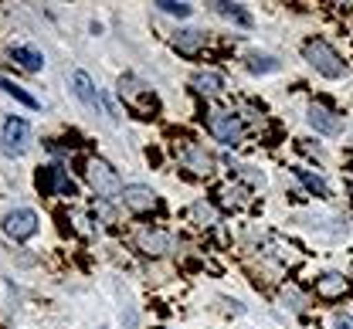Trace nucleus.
I'll list each match as a JSON object with an SVG mask.
<instances>
[{
    "label": "nucleus",
    "instance_id": "nucleus-12",
    "mask_svg": "<svg viewBox=\"0 0 353 329\" xmlns=\"http://www.w3.org/2000/svg\"><path fill=\"white\" fill-rule=\"evenodd\" d=\"M204 31H194V28H187V31H176L174 34V51L176 54H183V58H197L201 51H204Z\"/></svg>",
    "mask_w": 353,
    "mask_h": 329
},
{
    "label": "nucleus",
    "instance_id": "nucleus-10",
    "mask_svg": "<svg viewBox=\"0 0 353 329\" xmlns=\"http://www.w3.org/2000/svg\"><path fill=\"white\" fill-rule=\"evenodd\" d=\"M136 248L143 251V255H167L170 251V235L167 231H157V228H139L136 231Z\"/></svg>",
    "mask_w": 353,
    "mask_h": 329
},
{
    "label": "nucleus",
    "instance_id": "nucleus-24",
    "mask_svg": "<svg viewBox=\"0 0 353 329\" xmlns=\"http://www.w3.org/2000/svg\"><path fill=\"white\" fill-rule=\"evenodd\" d=\"M333 329H353V316L350 312H336L333 316Z\"/></svg>",
    "mask_w": 353,
    "mask_h": 329
},
{
    "label": "nucleus",
    "instance_id": "nucleus-4",
    "mask_svg": "<svg viewBox=\"0 0 353 329\" xmlns=\"http://www.w3.org/2000/svg\"><path fill=\"white\" fill-rule=\"evenodd\" d=\"M38 231V214L31 207H14L7 217H3V235L14 237V241H28Z\"/></svg>",
    "mask_w": 353,
    "mask_h": 329
},
{
    "label": "nucleus",
    "instance_id": "nucleus-22",
    "mask_svg": "<svg viewBox=\"0 0 353 329\" xmlns=\"http://www.w3.org/2000/svg\"><path fill=\"white\" fill-rule=\"evenodd\" d=\"M0 89H3V92H7V95H14V98H17L21 105H28V109H38V98H34V95H28V92H24V89H21V85H14V82H7L3 75H0Z\"/></svg>",
    "mask_w": 353,
    "mask_h": 329
},
{
    "label": "nucleus",
    "instance_id": "nucleus-21",
    "mask_svg": "<svg viewBox=\"0 0 353 329\" xmlns=\"http://www.w3.org/2000/svg\"><path fill=\"white\" fill-rule=\"evenodd\" d=\"M153 7H157V10H163V14H170V17H180V21L194 14V7H190V3H183V0H180V3H176V0H157Z\"/></svg>",
    "mask_w": 353,
    "mask_h": 329
},
{
    "label": "nucleus",
    "instance_id": "nucleus-15",
    "mask_svg": "<svg viewBox=\"0 0 353 329\" xmlns=\"http://www.w3.org/2000/svg\"><path fill=\"white\" fill-rule=\"evenodd\" d=\"M150 95V89L139 82V78H132V75H123L119 78V98H126L130 105H136V109H143V98ZM153 98V95H150Z\"/></svg>",
    "mask_w": 353,
    "mask_h": 329
},
{
    "label": "nucleus",
    "instance_id": "nucleus-9",
    "mask_svg": "<svg viewBox=\"0 0 353 329\" xmlns=\"http://www.w3.org/2000/svg\"><path fill=\"white\" fill-rule=\"evenodd\" d=\"M123 204L130 207L132 214H150V211H160V197L157 190L143 187V184H132L123 190Z\"/></svg>",
    "mask_w": 353,
    "mask_h": 329
},
{
    "label": "nucleus",
    "instance_id": "nucleus-1",
    "mask_svg": "<svg viewBox=\"0 0 353 329\" xmlns=\"http://www.w3.org/2000/svg\"><path fill=\"white\" fill-rule=\"evenodd\" d=\"M303 58L323 75V78H343L347 75V61L336 54V47L326 45L323 38H309L303 45Z\"/></svg>",
    "mask_w": 353,
    "mask_h": 329
},
{
    "label": "nucleus",
    "instance_id": "nucleus-11",
    "mask_svg": "<svg viewBox=\"0 0 353 329\" xmlns=\"http://www.w3.org/2000/svg\"><path fill=\"white\" fill-rule=\"evenodd\" d=\"M183 163H187V170H194L197 177H208V173H214V156L204 149V146H197V142H183Z\"/></svg>",
    "mask_w": 353,
    "mask_h": 329
},
{
    "label": "nucleus",
    "instance_id": "nucleus-16",
    "mask_svg": "<svg viewBox=\"0 0 353 329\" xmlns=\"http://www.w3.org/2000/svg\"><path fill=\"white\" fill-rule=\"evenodd\" d=\"M10 58L24 68V72H41L44 68V54L38 47H28V45H14L10 47Z\"/></svg>",
    "mask_w": 353,
    "mask_h": 329
},
{
    "label": "nucleus",
    "instance_id": "nucleus-5",
    "mask_svg": "<svg viewBox=\"0 0 353 329\" xmlns=\"http://www.w3.org/2000/svg\"><path fill=\"white\" fill-rule=\"evenodd\" d=\"M38 190L48 193V197H51V193H58V197H79L75 180L65 177L61 167H41V170H38Z\"/></svg>",
    "mask_w": 353,
    "mask_h": 329
},
{
    "label": "nucleus",
    "instance_id": "nucleus-17",
    "mask_svg": "<svg viewBox=\"0 0 353 329\" xmlns=\"http://www.w3.org/2000/svg\"><path fill=\"white\" fill-rule=\"evenodd\" d=\"M214 10H218L221 17H228V21L241 24V28H252V14H248L241 3H228V0H218V3H214Z\"/></svg>",
    "mask_w": 353,
    "mask_h": 329
},
{
    "label": "nucleus",
    "instance_id": "nucleus-8",
    "mask_svg": "<svg viewBox=\"0 0 353 329\" xmlns=\"http://www.w3.org/2000/svg\"><path fill=\"white\" fill-rule=\"evenodd\" d=\"M350 292H353L350 279L340 275V272H326V275L316 279V295L326 299V302H340V299H347Z\"/></svg>",
    "mask_w": 353,
    "mask_h": 329
},
{
    "label": "nucleus",
    "instance_id": "nucleus-3",
    "mask_svg": "<svg viewBox=\"0 0 353 329\" xmlns=\"http://www.w3.org/2000/svg\"><path fill=\"white\" fill-rule=\"evenodd\" d=\"M208 133L221 142V146H228V149H234L241 136H245V129H241V119L234 116V112H228V109H211L208 112Z\"/></svg>",
    "mask_w": 353,
    "mask_h": 329
},
{
    "label": "nucleus",
    "instance_id": "nucleus-23",
    "mask_svg": "<svg viewBox=\"0 0 353 329\" xmlns=\"http://www.w3.org/2000/svg\"><path fill=\"white\" fill-rule=\"evenodd\" d=\"M190 214H194L201 224H214V207H211V204H204V200H197V204L190 207Z\"/></svg>",
    "mask_w": 353,
    "mask_h": 329
},
{
    "label": "nucleus",
    "instance_id": "nucleus-7",
    "mask_svg": "<svg viewBox=\"0 0 353 329\" xmlns=\"http://www.w3.org/2000/svg\"><path fill=\"white\" fill-rule=\"evenodd\" d=\"M306 123L316 129V133H323V136H330V140H336L347 126H343V119L336 116V112H330L326 105H319V102H312L306 112Z\"/></svg>",
    "mask_w": 353,
    "mask_h": 329
},
{
    "label": "nucleus",
    "instance_id": "nucleus-14",
    "mask_svg": "<svg viewBox=\"0 0 353 329\" xmlns=\"http://www.w3.org/2000/svg\"><path fill=\"white\" fill-rule=\"evenodd\" d=\"M190 89L197 95H204V98H211V95H218L224 89V78L218 72H194L190 75Z\"/></svg>",
    "mask_w": 353,
    "mask_h": 329
},
{
    "label": "nucleus",
    "instance_id": "nucleus-13",
    "mask_svg": "<svg viewBox=\"0 0 353 329\" xmlns=\"http://www.w3.org/2000/svg\"><path fill=\"white\" fill-rule=\"evenodd\" d=\"M72 85H75V95L85 102L88 109H95V112H102V116H109L105 109H102V95L95 92V85H92V78H88L85 72H75L72 75Z\"/></svg>",
    "mask_w": 353,
    "mask_h": 329
},
{
    "label": "nucleus",
    "instance_id": "nucleus-18",
    "mask_svg": "<svg viewBox=\"0 0 353 329\" xmlns=\"http://www.w3.org/2000/svg\"><path fill=\"white\" fill-rule=\"evenodd\" d=\"M218 197H221V207H231V211H238V207H245V204H248V190L238 187V184L221 187Z\"/></svg>",
    "mask_w": 353,
    "mask_h": 329
},
{
    "label": "nucleus",
    "instance_id": "nucleus-20",
    "mask_svg": "<svg viewBox=\"0 0 353 329\" xmlns=\"http://www.w3.org/2000/svg\"><path fill=\"white\" fill-rule=\"evenodd\" d=\"M248 72H255V75H268V72H279V61L272 58V54H248Z\"/></svg>",
    "mask_w": 353,
    "mask_h": 329
},
{
    "label": "nucleus",
    "instance_id": "nucleus-6",
    "mask_svg": "<svg viewBox=\"0 0 353 329\" xmlns=\"http://www.w3.org/2000/svg\"><path fill=\"white\" fill-rule=\"evenodd\" d=\"M28 140H31V126L21 119V116H10L3 123V133H0V142H3V153L7 156H21L28 149Z\"/></svg>",
    "mask_w": 353,
    "mask_h": 329
},
{
    "label": "nucleus",
    "instance_id": "nucleus-2",
    "mask_svg": "<svg viewBox=\"0 0 353 329\" xmlns=\"http://www.w3.org/2000/svg\"><path fill=\"white\" fill-rule=\"evenodd\" d=\"M85 177H88V187L95 190V197H102V200H116V197H123V180H119V173L112 170V163H105V160H99V156H92L85 167Z\"/></svg>",
    "mask_w": 353,
    "mask_h": 329
},
{
    "label": "nucleus",
    "instance_id": "nucleus-19",
    "mask_svg": "<svg viewBox=\"0 0 353 329\" xmlns=\"http://www.w3.org/2000/svg\"><path fill=\"white\" fill-rule=\"evenodd\" d=\"M296 177L303 180V187H306L312 197H330V187H326V180H323V177H316L312 170H303V167H296Z\"/></svg>",
    "mask_w": 353,
    "mask_h": 329
}]
</instances>
